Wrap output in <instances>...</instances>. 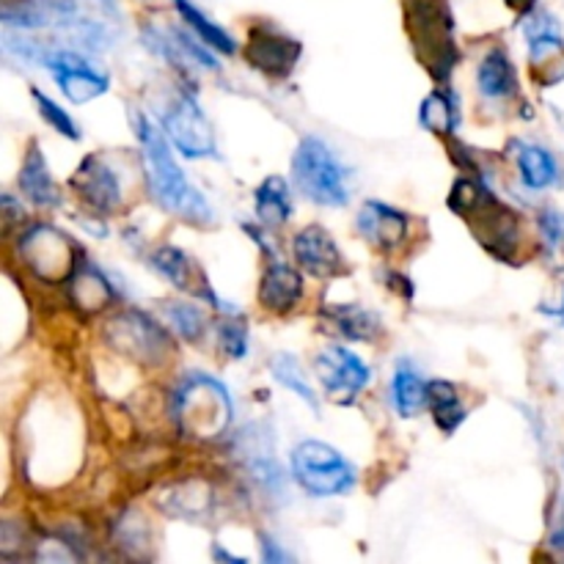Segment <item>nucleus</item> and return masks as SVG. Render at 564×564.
<instances>
[{
    "instance_id": "1",
    "label": "nucleus",
    "mask_w": 564,
    "mask_h": 564,
    "mask_svg": "<svg viewBox=\"0 0 564 564\" xmlns=\"http://www.w3.org/2000/svg\"><path fill=\"white\" fill-rule=\"evenodd\" d=\"M132 130H135L138 143H141V163L147 187L154 202L174 218L185 220L191 226H213L215 213L204 193L187 182L185 171L176 165L171 141L158 124L147 119L141 110H130Z\"/></svg>"
},
{
    "instance_id": "2",
    "label": "nucleus",
    "mask_w": 564,
    "mask_h": 564,
    "mask_svg": "<svg viewBox=\"0 0 564 564\" xmlns=\"http://www.w3.org/2000/svg\"><path fill=\"white\" fill-rule=\"evenodd\" d=\"M169 413L174 427L193 441L220 438L235 419L229 391L207 372H187L176 380Z\"/></svg>"
},
{
    "instance_id": "3",
    "label": "nucleus",
    "mask_w": 564,
    "mask_h": 564,
    "mask_svg": "<svg viewBox=\"0 0 564 564\" xmlns=\"http://www.w3.org/2000/svg\"><path fill=\"white\" fill-rule=\"evenodd\" d=\"M449 207L452 213L468 220L485 251L494 253L496 259L516 257L518 242H521V220L516 209L501 204L482 180H471V176L457 180L449 193Z\"/></svg>"
},
{
    "instance_id": "4",
    "label": "nucleus",
    "mask_w": 564,
    "mask_h": 564,
    "mask_svg": "<svg viewBox=\"0 0 564 564\" xmlns=\"http://www.w3.org/2000/svg\"><path fill=\"white\" fill-rule=\"evenodd\" d=\"M408 31L424 69L438 83L449 80L457 64L455 22L446 0H405Z\"/></svg>"
},
{
    "instance_id": "5",
    "label": "nucleus",
    "mask_w": 564,
    "mask_h": 564,
    "mask_svg": "<svg viewBox=\"0 0 564 564\" xmlns=\"http://www.w3.org/2000/svg\"><path fill=\"white\" fill-rule=\"evenodd\" d=\"M110 350L143 369H160L176 356V345L169 330L141 308H121L102 325Z\"/></svg>"
},
{
    "instance_id": "6",
    "label": "nucleus",
    "mask_w": 564,
    "mask_h": 564,
    "mask_svg": "<svg viewBox=\"0 0 564 564\" xmlns=\"http://www.w3.org/2000/svg\"><path fill=\"white\" fill-rule=\"evenodd\" d=\"M292 180L297 191L319 207H345L350 198L347 169L334 149L314 135L303 138L292 154Z\"/></svg>"
},
{
    "instance_id": "7",
    "label": "nucleus",
    "mask_w": 564,
    "mask_h": 564,
    "mask_svg": "<svg viewBox=\"0 0 564 564\" xmlns=\"http://www.w3.org/2000/svg\"><path fill=\"white\" fill-rule=\"evenodd\" d=\"M292 477L317 499H330V496H345L356 488V468L334 446L323 441H303L292 449L290 457Z\"/></svg>"
},
{
    "instance_id": "8",
    "label": "nucleus",
    "mask_w": 564,
    "mask_h": 564,
    "mask_svg": "<svg viewBox=\"0 0 564 564\" xmlns=\"http://www.w3.org/2000/svg\"><path fill=\"white\" fill-rule=\"evenodd\" d=\"M17 253L31 275L47 284H66L83 259L80 246L50 224H33L22 229L17 237Z\"/></svg>"
},
{
    "instance_id": "9",
    "label": "nucleus",
    "mask_w": 564,
    "mask_h": 564,
    "mask_svg": "<svg viewBox=\"0 0 564 564\" xmlns=\"http://www.w3.org/2000/svg\"><path fill=\"white\" fill-rule=\"evenodd\" d=\"M160 127H163L171 147H176V152L185 154V158H218L215 130L193 94L176 91L160 113Z\"/></svg>"
},
{
    "instance_id": "10",
    "label": "nucleus",
    "mask_w": 564,
    "mask_h": 564,
    "mask_svg": "<svg viewBox=\"0 0 564 564\" xmlns=\"http://www.w3.org/2000/svg\"><path fill=\"white\" fill-rule=\"evenodd\" d=\"M314 372L323 383L325 394L334 405H352L367 391L372 380V369L352 350L341 345H328L314 356Z\"/></svg>"
},
{
    "instance_id": "11",
    "label": "nucleus",
    "mask_w": 564,
    "mask_h": 564,
    "mask_svg": "<svg viewBox=\"0 0 564 564\" xmlns=\"http://www.w3.org/2000/svg\"><path fill=\"white\" fill-rule=\"evenodd\" d=\"M42 66H47V69L53 72L61 94L75 105L94 102V99L102 97L110 88V77L105 75V72H99L97 66H94L86 55L77 53V50L50 44L42 55Z\"/></svg>"
},
{
    "instance_id": "12",
    "label": "nucleus",
    "mask_w": 564,
    "mask_h": 564,
    "mask_svg": "<svg viewBox=\"0 0 564 564\" xmlns=\"http://www.w3.org/2000/svg\"><path fill=\"white\" fill-rule=\"evenodd\" d=\"M69 191L91 209L94 215H113L124 204V185L105 154H88L69 176Z\"/></svg>"
},
{
    "instance_id": "13",
    "label": "nucleus",
    "mask_w": 564,
    "mask_h": 564,
    "mask_svg": "<svg viewBox=\"0 0 564 564\" xmlns=\"http://www.w3.org/2000/svg\"><path fill=\"white\" fill-rule=\"evenodd\" d=\"M301 53L303 47L297 39L286 36L270 25L251 28L246 47H242V58L270 80H286L301 61Z\"/></svg>"
},
{
    "instance_id": "14",
    "label": "nucleus",
    "mask_w": 564,
    "mask_h": 564,
    "mask_svg": "<svg viewBox=\"0 0 564 564\" xmlns=\"http://www.w3.org/2000/svg\"><path fill=\"white\" fill-rule=\"evenodd\" d=\"M152 268L158 270V273L163 275L171 286H176L180 292H185V295L196 297V301H207L209 306H215L218 312L237 314V306H229V303H224V297L215 295L213 284L204 279L202 268H198V264L193 262L185 251H182V248L160 246L158 251L152 253Z\"/></svg>"
},
{
    "instance_id": "15",
    "label": "nucleus",
    "mask_w": 564,
    "mask_h": 564,
    "mask_svg": "<svg viewBox=\"0 0 564 564\" xmlns=\"http://www.w3.org/2000/svg\"><path fill=\"white\" fill-rule=\"evenodd\" d=\"M292 253H295L297 268L317 281H330L347 273L345 253L339 251L330 231L323 226H306L297 231L292 240Z\"/></svg>"
},
{
    "instance_id": "16",
    "label": "nucleus",
    "mask_w": 564,
    "mask_h": 564,
    "mask_svg": "<svg viewBox=\"0 0 564 564\" xmlns=\"http://www.w3.org/2000/svg\"><path fill=\"white\" fill-rule=\"evenodd\" d=\"M66 297H69L75 312H80L83 317H94V314H102L105 308L113 306L116 290L108 275L97 264L88 262V257H83L75 273L66 281Z\"/></svg>"
},
{
    "instance_id": "17",
    "label": "nucleus",
    "mask_w": 564,
    "mask_h": 564,
    "mask_svg": "<svg viewBox=\"0 0 564 564\" xmlns=\"http://www.w3.org/2000/svg\"><path fill=\"white\" fill-rule=\"evenodd\" d=\"M158 507L180 521H202L215 507V488L202 477H187L180 482H169L158 494Z\"/></svg>"
},
{
    "instance_id": "18",
    "label": "nucleus",
    "mask_w": 564,
    "mask_h": 564,
    "mask_svg": "<svg viewBox=\"0 0 564 564\" xmlns=\"http://www.w3.org/2000/svg\"><path fill=\"white\" fill-rule=\"evenodd\" d=\"M358 231L378 251H397L408 237V215L383 202H367L358 209Z\"/></svg>"
},
{
    "instance_id": "19",
    "label": "nucleus",
    "mask_w": 564,
    "mask_h": 564,
    "mask_svg": "<svg viewBox=\"0 0 564 564\" xmlns=\"http://www.w3.org/2000/svg\"><path fill=\"white\" fill-rule=\"evenodd\" d=\"M303 301V273L290 262L270 259L259 281V303L270 314H290Z\"/></svg>"
},
{
    "instance_id": "20",
    "label": "nucleus",
    "mask_w": 564,
    "mask_h": 564,
    "mask_svg": "<svg viewBox=\"0 0 564 564\" xmlns=\"http://www.w3.org/2000/svg\"><path fill=\"white\" fill-rule=\"evenodd\" d=\"M17 182H20V193L33 204V207L55 209L61 207V202H64L61 187L55 185L53 174H50L47 158H44V152L39 149L36 141L28 143Z\"/></svg>"
},
{
    "instance_id": "21",
    "label": "nucleus",
    "mask_w": 564,
    "mask_h": 564,
    "mask_svg": "<svg viewBox=\"0 0 564 564\" xmlns=\"http://www.w3.org/2000/svg\"><path fill=\"white\" fill-rule=\"evenodd\" d=\"M319 319L325 328L347 341H375L383 334V323L378 314L358 303H330L319 312Z\"/></svg>"
},
{
    "instance_id": "22",
    "label": "nucleus",
    "mask_w": 564,
    "mask_h": 564,
    "mask_svg": "<svg viewBox=\"0 0 564 564\" xmlns=\"http://www.w3.org/2000/svg\"><path fill=\"white\" fill-rule=\"evenodd\" d=\"M237 446H240V455L248 474H251L262 488L279 490L281 468L273 457V441H270V435H264V430L253 424V427H248L246 433L237 438Z\"/></svg>"
},
{
    "instance_id": "23",
    "label": "nucleus",
    "mask_w": 564,
    "mask_h": 564,
    "mask_svg": "<svg viewBox=\"0 0 564 564\" xmlns=\"http://www.w3.org/2000/svg\"><path fill=\"white\" fill-rule=\"evenodd\" d=\"M477 88L490 102H510L518 97V72L505 50L494 47L477 66Z\"/></svg>"
},
{
    "instance_id": "24",
    "label": "nucleus",
    "mask_w": 564,
    "mask_h": 564,
    "mask_svg": "<svg viewBox=\"0 0 564 564\" xmlns=\"http://www.w3.org/2000/svg\"><path fill=\"white\" fill-rule=\"evenodd\" d=\"M512 154H516L518 171H521V182L529 191H549L560 182V163L549 149L538 147V143H512Z\"/></svg>"
},
{
    "instance_id": "25",
    "label": "nucleus",
    "mask_w": 564,
    "mask_h": 564,
    "mask_svg": "<svg viewBox=\"0 0 564 564\" xmlns=\"http://www.w3.org/2000/svg\"><path fill=\"white\" fill-rule=\"evenodd\" d=\"M391 400L402 419L419 416L430 408V383L411 364L400 361L394 369V380H391Z\"/></svg>"
},
{
    "instance_id": "26",
    "label": "nucleus",
    "mask_w": 564,
    "mask_h": 564,
    "mask_svg": "<svg viewBox=\"0 0 564 564\" xmlns=\"http://www.w3.org/2000/svg\"><path fill=\"white\" fill-rule=\"evenodd\" d=\"M523 33H527V44L534 64L562 61L564 39L560 31V22H556L549 11H532V14H527V20H523Z\"/></svg>"
},
{
    "instance_id": "27",
    "label": "nucleus",
    "mask_w": 564,
    "mask_h": 564,
    "mask_svg": "<svg viewBox=\"0 0 564 564\" xmlns=\"http://www.w3.org/2000/svg\"><path fill=\"white\" fill-rule=\"evenodd\" d=\"M253 209H257V220L264 229H279V226H284L292 218L290 185H286L284 176H268L257 187Z\"/></svg>"
},
{
    "instance_id": "28",
    "label": "nucleus",
    "mask_w": 564,
    "mask_h": 564,
    "mask_svg": "<svg viewBox=\"0 0 564 564\" xmlns=\"http://www.w3.org/2000/svg\"><path fill=\"white\" fill-rule=\"evenodd\" d=\"M174 9H176V14L185 20V25L191 28V31L196 33L202 42H207V47H215L218 53H224V55H235L237 53L235 36H231L226 28H220L218 22L209 20V17L204 14V11L198 9L193 0H174Z\"/></svg>"
},
{
    "instance_id": "29",
    "label": "nucleus",
    "mask_w": 564,
    "mask_h": 564,
    "mask_svg": "<svg viewBox=\"0 0 564 564\" xmlns=\"http://www.w3.org/2000/svg\"><path fill=\"white\" fill-rule=\"evenodd\" d=\"M270 375L275 378V383L284 386V389L292 391L295 397H301L314 413H319V400L317 394H314L312 383H308L306 372H303V364L297 361V356H292V352H275V356L270 358Z\"/></svg>"
},
{
    "instance_id": "30",
    "label": "nucleus",
    "mask_w": 564,
    "mask_h": 564,
    "mask_svg": "<svg viewBox=\"0 0 564 564\" xmlns=\"http://www.w3.org/2000/svg\"><path fill=\"white\" fill-rule=\"evenodd\" d=\"M430 411H433L435 424L446 435L455 433L466 422V408H463L460 391L446 380H430Z\"/></svg>"
},
{
    "instance_id": "31",
    "label": "nucleus",
    "mask_w": 564,
    "mask_h": 564,
    "mask_svg": "<svg viewBox=\"0 0 564 564\" xmlns=\"http://www.w3.org/2000/svg\"><path fill=\"white\" fill-rule=\"evenodd\" d=\"M419 121H422L424 130L438 132V135H452L457 124H460V108H457L455 97L441 88V91L424 97L422 108H419Z\"/></svg>"
},
{
    "instance_id": "32",
    "label": "nucleus",
    "mask_w": 564,
    "mask_h": 564,
    "mask_svg": "<svg viewBox=\"0 0 564 564\" xmlns=\"http://www.w3.org/2000/svg\"><path fill=\"white\" fill-rule=\"evenodd\" d=\"M160 317L185 341H198L204 336V330H207V317H204V312L196 303L165 301L160 303Z\"/></svg>"
},
{
    "instance_id": "33",
    "label": "nucleus",
    "mask_w": 564,
    "mask_h": 564,
    "mask_svg": "<svg viewBox=\"0 0 564 564\" xmlns=\"http://www.w3.org/2000/svg\"><path fill=\"white\" fill-rule=\"evenodd\" d=\"M545 262L564 273V215L560 209H545L538 218Z\"/></svg>"
},
{
    "instance_id": "34",
    "label": "nucleus",
    "mask_w": 564,
    "mask_h": 564,
    "mask_svg": "<svg viewBox=\"0 0 564 564\" xmlns=\"http://www.w3.org/2000/svg\"><path fill=\"white\" fill-rule=\"evenodd\" d=\"M31 97H33V102H36L39 116H42L44 124H47L50 130H55L58 135L69 138V141H80V127H77V121L66 113V108H61L55 99H50L47 94H42L39 88H31Z\"/></svg>"
},
{
    "instance_id": "35",
    "label": "nucleus",
    "mask_w": 564,
    "mask_h": 564,
    "mask_svg": "<svg viewBox=\"0 0 564 564\" xmlns=\"http://www.w3.org/2000/svg\"><path fill=\"white\" fill-rule=\"evenodd\" d=\"M218 347L231 358L242 361L248 356V325L240 317H224L218 323Z\"/></svg>"
},
{
    "instance_id": "36",
    "label": "nucleus",
    "mask_w": 564,
    "mask_h": 564,
    "mask_svg": "<svg viewBox=\"0 0 564 564\" xmlns=\"http://www.w3.org/2000/svg\"><path fill=\"white\" fill-rule=\"evenodd\" d=\"M113 538L116 545H130V554L135 556L138 545H147L149 543V527H147V518L138 516L135 510H127L116 518V527H113Z\"/></svg>"
},
{
    "instance_id": "37",
    "label": "nucleus",
    "mask_w": 564,
    "mask_h": 564,
    "mask_svg": "<svg viewBox=\"0 0 564 564\" xmlns=\"http://www.w3.org/2000/svg\"><path fill=\"white\" fill-rule=\"evenodd\" d=\"M259 543H262V560L268 564H281V562H290V554L275 543L270 534H259Z\"/></svg>"
},
{
    "instance_id": "38",
    "label": "nucleus",
    "mask_w": 564,
    "mask_h": 564,
    "mask_svg": "<svg viewBox=\"0 0 564 564\" xmlns=\"http://www.w3.org/2000/svg\"><path fill=\"white\" fill-rule=\"evenodd\" d=\"M549 549H554L556 554H564V505L554 516V527H551L549 534Z\"/></svg>"
},
{
    "instance_id": "39",
    "label": "nucleus",
    "mask_w": 564,
    "mask_h": 564,
    "mask_svg": "<svg viewBox=\"0 0 564 564\" xmlns=\"http://www.w3.org/2000/svg\"><path fill=\"white\" fill-rule=\"evenodd\" d=\"M3 218H6V226L17 218H25V209H22V204L17 202L11 193H3Z\"/></svg>"
},
{
    "instance_id": "40",
    "label": "nucleus",
    "mask_w": 564,
    "mask_h": 564,
    "mask_svg": "<svg viewBox=\"0 0 564 564\" xmlns=\"http://www.w3.org/2000/svg\"><path fill=\"white\" fill-rule=\"evenodd\" d=\"M507 6H510V9L516 11V14L527 17V14H532L534 6H538V0H507Z\"/></svg>"
},
{
    "instance_id": "41",
    "label": "nucleus",
    "mask_w": 564,
    "mask_h": 564,
    "mask_svg": "<svg viewBox=\"0 0 564 564\" xmlns=\"http://www.w3.org/2000/svg\"><path fill=\"white\" fill-rule=\"evenodd\" d=\"M551 314H556V317H562V319H564V301H562V306H560V308H554V312H551Z\"/></svg>"
}]
</instances>
